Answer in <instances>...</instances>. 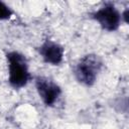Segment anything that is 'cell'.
I'll use <instances>...</instances> for the list:
<instances>
[{
    "mask_svg": "<svg viewBox=\"0 0 129 129\" xmlns=\"http://www.w3.org/2000/svg\"><path fill=\"white\" fill-rule=\"evenodd\" d=\"M8 68V83L15 89L24 88L31 80L28 61L24 54L17 50H11L6 53Z\"/></svg>",
    "mask_w": 129,
    "mask_h": 129,
    "instance_id": "cell-1",
    "label": "cell"
},
{
    "mask_svg": "<svg viewBox=\"0 0 129 129\" xmlns=\"http://www.w3.org/2000/svg\"><path fill=\"white\" fill-rule=\"evenodd\" d=\"M92 18L100 25V27L106 31H116L122 22L121 12L117 7L111 3H104L99 9L92 13Z\"/></svg>",
    "mask_w": 129,
    "mask_h": 129,
    "instance_id": "cell-3",
    "label": "cell"
},
{
    "mask_svg": "<svg viewBox=\"0 0 129 129\" xmlns=\"http://www.w3.org/2000/svg\"><path fill=\"white\" fill-rule=\"evenodd\" d=\"M37 52L45 63L50 66H58L62 62L64 48L58 42L47 39L37 47Z\"/></svg>",
    "mask_w": 129,
    "mask_h": 129,
    "instance_id": "cell-5",
    "label": "cell"
},
{
    "mask_svg": "<svg viewBox=\"0 0 129 129\" xmlns=\"http://www.w3.org/2000/svg\"><path fill=\"white\" fill-rule=\"evenodd\" d=\"M13 15V10L5 2L0 1V21L9 20Z\"/></svg>",
    "mask_w": 129,
    "mask_h": 129,
    "instance_id": "cell-6",
    "label": "cell"
},
{
    "mask_svg": "<svg viewBox=\"0 0 129 129\" xmlns=\"http://www.w3.org/2000/svg\"><path fill=\"white\" fill-rule=\"evenodd\" d=\"M103 60L96 53H88L82 56L75 66L74 75L76 80L85 87L95 85L102 69Z\"/></svg>",
    "mask_w": 129,
    "mask_h": 129,
    "instance_id": "cell-2",
    "label": "cell"
},
{
    "mask_svg": "<svg viewBox=\"0 0 129 129\" xmlns=\"http://www.w3.org/2000/svg\"><path fill=\"white\" fill-rule=\"evenodd\" d=\"M34 84L40 100L47 107L53 106L61 95V88L53 80L47 77H37Z\"/></svg>",
    "mask_w": 129,
    "mask_h": 129,
    "instance_id": "cell-4",
    "label": "cell"
}]
</instances>
